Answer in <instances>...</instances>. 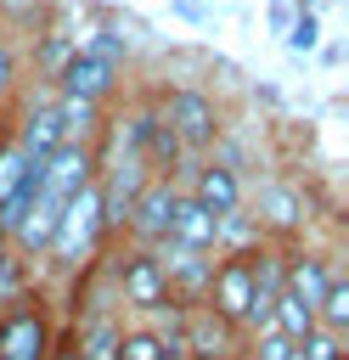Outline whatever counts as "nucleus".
Wrapping results in <instances>:
<instances>
[{"label": "nucleus", "mask_w": 349, "mask_h": 360, "mask_svg": "<svg viewBox=\"0 0 349 360\" xmlns=\"http://www.w3.org/2000/svg\"><path fill=\"white\" fill-rule=\"evenodd\" d=\"M158 112H163V124L174 129V141H180V152L191 158V152H208L214 141H220V107H214V96H203V90H191V84H174L163 101H158Z\"/></svg>", "instance_id": "nucleus-3"}, {"label": "nucleus", "mask_w": 349, "mask_h": 360, "mask_svg": "<svg viewBox=\"0 0 349 360\" xmlns=\"http://www.w3.org/2000/svg\"><path fill=\"white\" fill-rule=\"evenodd\" d=\"M248 354H253V360H293V343H287L276 326H265V332L253 338V349H248Z\"/></svg>", "instance_id": "nucleus-23"}, {"label": "nucleus", "mask_w": 349, "mask_h": 360, "mask_svg": "<svg viewBox=\"0 0 349 360\" xmlns=\"http://www.w3.org/2000/svg\"><path fill=\"white\" fill-rule=\"evenodd\" d=\"M73 51H79V56H96V62H107V68H118V73H124V62H129V39H124L118 28H90L84 39H73Z\"/></svg>", "instance_id": "nucleus-16"}, {"label": "nucleus", "mask_w": 349, "mask_h": 360, "mask_svg": "<svg viewBox=\"0 0 349 360\" xmlns=\"http://www.w3.org/2000/svg\"><path fill=\"white\" fill-rule=\"evenodd\" d=\"M169 242H174V248H186V253H214V248H220V219H214L197 197H186V191H180L174 219H169ZM158 248H163V242H158Z\"/></svg>", "instance_id": "nucleus-12"}, {"label": "nucleus", "mask_w": 349, "mask_h": 360, "mask_svg": "<svg viewBox=\"0 0 349 360\" xmlns=\"http://www.w3.org/2000/svg\"><path fill=\"white\" fill-rule=\"evenodd\" d=\"M220 321H231L242 332V315L253 304V264H248V248L242 253H220L214 259V276H208V298H203Z\"/></svg>", "instance_id": "nucleus-6"}, {"label": "nucleus", "mask_w": 349, "mask_h": 360, "mask_svg": "<svg viewBox=\"0 0 349 360\" xmlns=\"http://www.w3.org/2000/svg\"><path fill=\"white\" fill-rule=\"evenodd\" d=\"M253 225H259V242H265V236L293 242V236L304 231V197H298L287 180H265V186H259V214H253Z\"/></svg>", "instance_id": "nucleus-11"}, {"label": "nucleus", "mask_w": 349, "mask_h": 360, "mask_svg": "<svg viewBox=\"0 0 349 360\" xmlns=\"http://www.w3.org/2000/svg\"><path fill=\"white\" fill-rule=\"evenodd\" d=\"M73 56V39H45V51H39V62H45V73L56 79V68Z\"/></svg>", "instance_id": "nucleus-24"}, {"label": "nucleus", "mask_w": 349, "mask_h": 360, "mask_svg": "<svg viewBox=\"0 0 349 360\" xmlns=\"http://www.w3.org/2000/svg\"><path fill=\"white\" fill-rule=\"evenodd\" d=\"M287 51H298V56H310L315 45H321V17L315 11H293V22H287Z\"/></svg>", "instance_id": "nucleus-20"}, {"label": "nucleus", "mask_w": 349, "mask_h": 360, "mask_svg": "<svg viewBox=\"0 0 349 360\" xmlns=\"http://www.w3.org/2000/svg\"><path fill=\"white\" fill-rule=\"evenodd\" d=\"M96 146H56L45 163H39V197L45 202H73L84 186H96Z\"/></svg>", "instance_id": "nucleus-7"}, {"label": "nucleus", "mask_w": 349, "mask_h": 360, "mask_svg": "<svg viewBox=\"0 0 349 360\" xmlns=\"http://www.w3.org/2000/svg\"><path fill=\"white\" fill-rule=\"evenodd\" d=\"M56 96H73V101H90V107H107L118 96V68L96 62V56H68L56 68Z\"/></svg>", "instance_id": "nucleus-9"}, {"label": "nucleus", "mask_w": 349, "mask_h": 360, "mask_svg": "<svg viewBox=\"0 0 349 360\" xmlns=\"http://www.w3.org/2000/svg\"><path fill=\"white\" fill-rule=\"evenodd\" d=\"M174 202H180V180H163V174H152V180L135 191L129 214H124V236H129V248H158V242H169Z\"/></svg>", "instance_id": "nucleus-5"}, {"label": "nucleus", "mask_w": 349, "mask_h": 360, "mask_svg": "<svg viewBox=\"0 0 349 360\" xmlns=\"http://www.w3.org/2000/svg\"><path fill=\"white\" fill-rule=\"evenodd\" d=\"M56 326L39 304V292H23L17 304L0 309V360H51Z\"/></svg>", "instance_id": "nucleus-2"}, {"label": "nucleus", "mask_w": 349, "mask_h": 360, "mask_svg": "<svg viewBox=\"0 0 349 360\" xmlns=\"http://www.w3.org/2000/svg\"><path fill=\"white\" fill-rule=\"evenodd\" d=\"M51 360H79V354L68 349V338H56V349H51Z\"/></svg>", "instance_id": "nucleus-28"}, {"label": "nucleus", "mask_w": 349, "mask_h": 360, "mask_svg": "<svg viewBox=\"0 0 349 360\" xmlns=\"http://www.w3.org/2000/svg\"><path fill=\"white\" fill-rule=\"evenodd\" d=\"M343 360H349V354H343Z\"/></svg>", "instance_id": "nucleus-34"}, {"label": "nucleus", "mask_w": 349, "mask_h": 360, "mask_svg": "<svg viewBox=\"0 0 349 360\" xmlns=\"http://www.w3.org/2000/svg\"><path fill=\"white\" fill-rule=\"evenodd\" d=\"M23 174H28V158L6 141V146H0V197H11V191L23 186Z\"/></svg>", "instance_id": "nucleus-22"}, {"label": "nucleus", "mask_w": 349, "mask_h": 360, "mask_svg": "<svg viewBox=\"0 0 349 360\" xmlns=\"http://www.w3.org/2000/svg\"><path fill=\"white\" fill-rule=\"evenodd\" d=\"M11 141V124H6V107H0V146Z\"/></svg>", "instance_id": "nucleus-29"}, {"label": "nucleus", "mask_w": 349, "mask_h": 360, "mask_svg": "<svg viewBox=\"0 0 349 360\" xmlns=\"http://www.w3.org/2000/svg\"><path fill=\"white\" fill-rule=\"evenodd\" d=\"M11 84H17V56H11L6 45H0V101L11 96Z\"/></svg>", "instance_id": "nucleus-25"}, {"label": "nucleus", "mask_w": 349, "mask_h": 360, "mask_svg": "<svg viewBox=\"0 0 349 360\" xmlns=\"http://www.w3.org/2000/svg\"><path fill=\"white\" fill-rule=\"evenodd\" d=\"M315 326L332 332V338L349 332V281H343V276L326 281V292H321V304H315Z\"/></svg>", "instance_id": "nucleus-17"}, {"label": "nucleus", "mask_w": 349, "mask_h": 360, "mask_svg": "<svg viewBox=\"0 0 349 360\" xmlns=\"http://www.w3.org/2000/svg\"><path fill=\"white\" fill-rule=\"evenodd\" d=\"M51 107H56V124H62V146H96V135H101V107L73 101V96H51Z\"/></svg>", "instance_id": "nucleus-15"}, {"label": "nucleus", "mask_w": 349, "mask_h": 360, "mask_svg": "<svg viewBox=\"0 0 349 360\" xmlns=\"http://www.w3.org/2000/svg\"><path fill=\"white\" fill-rule=\"evenodd\" d=\"M11 146H17L28 163H45V158L62 146V124H56V107H51V101H34V107L23 112V124H17Z\"/></svg>", "instance_id": "nucleus-14"}, {"label": "nucleus", "mask_w": 349, "mask_h": 360, "mask_svg": "<svg viewBox=\"0 0 349 360\" xmlns=\"http://www.w3.org/2000/svg\"><path fill=\"white\" fill-rule=\"evenodd\" d=\"M293 11H315V0H293Z\"/></svg>", "instance_id": "nucleus-30"}, {"label": "nucleus", "mask_w": 349, "mask_h": 360, "mask_svg": "<svg viewBox=\"0 0 349 360\" xmlns=\"http://www.w3.org/2000/svg\"><path fill=\"white\" fill-rule=\"evenodd\" d=\"M23 292H28V264H23L11 248H0V309L17 304Z\"/></svg>", "instance_id": "nucleus-19"}, {"label": "nucleus", "mask_w": 349, "mask_h": 360, "mask_svg": "<svg viewBox=\"0 0 349 360\" xmlns=\"http://www.w3.org/2000/svg\"><path fill=\"white\" fill-rule=\"evenodd\" d=\"M113 292H118L124 309L163 315V309H169V287H163L158 253H152V248H124V253H113Z\"/></svg>", "instance_id": "nucleus-4"}, {"label": "nucleus", "mask_w": 349, "mask_h": 360, "mask_svg": "<svg viewBox=\"0 0 349 360\" xmlns=\"http://www.w3.org/2000/svg\"><path fill=\"white\" fill-rule=\"evenodd\" d=\"M107 242H113V236H107V225H101V191L84 186L73 202H62L56 236H51V253H45V259H56L62 270H84Z\"/></svg>", "instance_id": "nucleus-1"}, {"label": "nucleus", "mask_w": 349, "mask_h": 360, "mask_svg": "<svg viewBox=\"0 0 349 360\" xmlns=\"http://www.w3.org/2000/svg\"><path fill=\"white\" fill-rule=\"evenodd\" d=\"M186 197H197L214 219H231V214H242V180H236V169L225 163V158H208V163H197L191 169V186H180Z\"/></svg>", "instance_id": "nucleus-10"}, {"label": "nucleus", "mask_w": 349, "mask_h": 360, "mask_svg": "<svg viewBox=\"0 0 349 360\" xmlns=\"http://www.w3.org/2000/svg\"><path fill=\"white\" fill-rule=\"evenodd\" d=\"M118 332H124V321H118L113 309H84V315L73 321L68 349H73L79 360H118Z\"/></svg>", "instance_id": "nucleus-13"}, {"label": "nucleus", "mask_w": 349, "mask_h": 360, "mask_svg": "<svg viewBox=\"0 0 349 360\" xmlns=\"http://www.w3.org/2000/svg\"><path fill=\"white\" fill-rule=\"evenodd\" d=\"M118 360H169V354H163V338L152 326H124L118 332Z\"/></svg>", "instance_id": "nucleus-18"}, {"label": "nucleus", "mask_w": 349, "mask_h": 360, "mask_svg": "<svg viewBox=\"0 0 349 360\" xmlns=\"http://www.w3.org/2000/svg\"><path fill=\"white\" fill-rule=\"evenodd\" d=\"M236 343H242V332L231 321H220L208 304L180 309V349H186V360H231V354H242Z\"/></svg>", "instance_id": "nucleus-8"}, {"label": "nucleus", "mask_w": 349, "mask_h": 360, "mask_svg": "<svg viewBox=\"0 0 349 360\" xmlns=\"http://www.w3.org/2000/svg\"><path fill=\"white\" fill-rule=\"evenodd\" d=\"M0 34H6V17H0ZM0 45H6V39H0Z\"/></svg>", "instance_id": "nucleus-32"}, {"label": "nucleus", "mask_w": 349, "mask_h": 360, "mask_svg": "<svg viewBox=\"0 0 349 360\" xmlns=\"http://www.w3.org/2000/svg\"><path fill=\"white\" fill-rule=\"evenodd\" d=\"M0 248H6V236H0Z\"/></svg>", "instance_id": "nucleus-33"}, {"label": "nucleus", "mask_w": 349, "mask_h": 360, "mask_svg": "<svg viewBox=\"0 0 349 360\" xmlns=\"http://www.w3.org/2000/svg\"><path fill=\"white\" fill-rule=\"evenodd\" d=\"M293 349H298V360H343V338H332V332H321V326L304 332Z\"/></svg>", "instance_id": "nucleus-21"}, {"label": "nucleus", "mask_w": 349, "mask_h": 360, "mask_svg": "<svg viewBox=\"0 0 349 360\" xmlns=\"http://www.w3.org/2000/svg\"><path fill=\"white\" fill-rule=\"evenodd\" d=\"M174 11H180V17H186V22H208V17H203V6H197V0H174Z\"/></svg>", "instance_id": "nucleus-27"}, {"label": "nucleus", "mask_w": 349, "mask_h": 360, "mask_svg": "<svg viewBox=\"0 0 349 360\" xmlns=\"http://www.w3.org/2000/svg\"><path fill=\"white\" fill-rule=\"evenodd\" d=\"M231 360H236V354H231Z\"/></svg>", "instance_id": "nucleus-35"}, {"label": "nucleus", "mask_w": 349, "mask_h": 360, "mask_svg": "<svg viewBox=\"0 0 349 360\" xmlns=\"http://www.w3.org/2000/svg\"><path fill=\"white\" fill-rule=\"evenodd\" d=\"M236 360H253V354H248V349H242V354H236Z\"/></svg>", "instance_id": "nucleus-31"}, {"label": "nucleus", "mask_w": 349, "mask_h": 360, "mask_svg": "<svg viewBox=\"0 0 349 360\" xmlns=\"http://www.w3.org/2000/svg\"><path fill=\"white\" fill-rule=\"evenodd\" d=\"M287 22H293V6H270V28L287 34Z\"/></svg>", "instance_id": "nucleus-26"}]
</instances>
